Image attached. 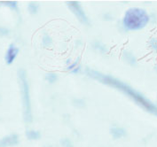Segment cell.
I'll list each match as a JSON object with an SVG mask.
<instances>
[{
  "instance_id": "obj_1",
  "label": "cell",
  "mask_w": 157,
  "mask_h": 147,
  "mask_svg": "<svg viewBox=\"0 0 157 147\" xmlns=\"http://www.w3.org/2000/svg\"><path fill=\"white\" fill-rule=\"evenodd\" d=\"M87 74L90 76L93 77L94 79L100 81L101 83H106V84L109 85L111 87L116 88L117 89L122 91L123 93L127 94L129 97H130L135 102H137L138 105H141V107L143 108H145L146 111L157 115V107L156 105H154L151 101H149L147 99H146L143 95H141L139 92L135 91L134 89H132L131 87H130L129 85L123 83L122 81L115 79L112 76L105 75H103V74H100V73H98L97 71L87 70Z\"/></svg>"
},
{
  "instance_id": "obj_2",
  "label": "cell",
  "mask_w": 157,
  "mask_h": 147,
  "mask_svg": "<svg viewBox=\"0 0 157 147\" xmlns=\"http://www.w3.org/2000/svg\"><path fill=\"white\" fill-rule=\"evenodd\" d=\"M149 15L141 8L133 7L126 11L122 19V24L127 30H138L146 26Z\"/></svg>"
},
{
  "instance_id": "obj_3",
  "label": "cell",
  "mask_w": 157,
  "mask_h": 147,
  "mask_svg": "<svg viewBox=\"0 0 157 147\" xmlns=\"http://www.w3.org/2000/svg\"><path fill=\"white\" fill-rule=\"evenodd\" d=\"M19 78L21 81V95H22V101H23V107H24V115H25V120L27 121H30L32 114H31L29 87V83H28V81H27L26 72L24 70H20Z\"/></svg>"
},
{
  "instance_id": "obj_4",
  "label": "cell",
  "mask_w": 157,
  "mask_h": 147,
  "mask_svg": "<svg viewBox=\"0 0 157 147\" xmlns=\"http://www.w3.org/2000/svg\"><path fill=\"white\" fill-rule=\"evenodd\" d=\"M68 4H69V7L71 9V11L76 14L77 19L82 23L85 24V25H88V24H89V20L87 18L85 13L82 11V8L81 7V5L77 2H75V1L69 2Z\"/></svg>"
},
{
  "instance_id": "obj_5",
  "label": "cell",
  "mask_w": 157,
  "mask_h": 147,
  "mask_svg": "<svg viewBox=\"0 0 157 147\" xmlns=\"http://www.w3.org/2000/svg\"><path fill=\"white\" fill-rule=\"evenodd\" d=\"M19 53V48L16 47L14 44H10L9 47L7 49V52H6V54H5V61L8 65L12 64L15 58L17 57Z\"/></svg>"
},
{
  "instance_id": "obj_6",
  "label": "cell",
  "mask_w": 157,
  "mask_h": 147,
  "mask_svg": "<svg viewBox=\"0 0 157 147\" xmlns=\"http://www.w3.org/2000/svg\"><path fill=\"white\" fill-rule=\"evenodd\" d=\"M17 140H18L17 136H11L5 137L3 140L0 141V147H5L9 144H15V143H17Z\"/></svg>"
},
{
  "instance_id": "obj_7",
  "label": "cell",
  "mask_w": 157,
  "mask_h": 147,
  "mask_svg": "<svg viewBox=\"0 0 157 147\" xmlns=\"http://www.w3.org/2000/svg\"><path fill=\"white\" fill-rule=\"evenodd\" d=\"M111 133L114 137L118 138V137H121V136H122L123 135H124L125 131H124V129H122L121 128H113L111 129Z\"/></svg>"
},
{
  "instance_id": "obj_8",
  "label": "cell",
  "mask_w": 157,
  "mask_h": 147,
  "mask_svg": "<svg viewBox=\"0 0 157 147\" xmlns=\"http://www.w3.org/2000/svg\"><path fill=\"white\" fill-rule=\"evenodd\" d=\"M68 69L69 71H71L72 73H77L80 69V64H79V61H74V62H71V64H69L68 66Z\"/></svg>"
},
{
  "instance_id": "obj_9",
  "label": "cell",
  "mask_w": 157,
  "mask_h": 147,
  "mask_svg": "<svg viewBox=\"0 0 157 147\" xmlns=\"http://www.w3.org/2000/svg\"><path fill=\"white\" fill-rule=\"evenodd\" d=\"M45 79H46L50 83H55V81L58 80V76H57L56 74L51 73V74H48V75L45 76Z\"/></svg>"
},
{
  "instance_id": "obj_10",
  "label": "cell",
  "mask_w": 157,
  "mask_h": 147,
  "mask_svg": "<svg viewBox=\"0 0 157 147\" xmlns=\"http://www.w3.org/2000/svg\"><path fill=\"white\" fill-rule=\"evenodd\" d=\"M27 136L30 138H32V139H37V138H38L40 136V134L37 132V131H34V130H29V131L27 132Z\"/></svg>"
},
{
  "instance_id": "obj_11",
  "label": "cell",
  "mask_w": 157,
  "mask_h": 147,
  "mask_svg": "<svg viewBox=\"0 0 157 147\" xmlns=\"http://www.w3.org/2000/svg\"><path fill=\"white\" fill-rule=\"evenodd\" d=\"M29 10L31 13H36L38 11V5L34 3H30L29 5Z\"/></svg>"
},
{
  "instance_id": "obj_12",
  "label": "cell",
  "mask_w": 157,
  "mask_h": 147,
  "mask_svg": "<svg viewBox=\"0 0 157 147\" xmlns=\"http://www.w3.org/2000/svg\"><path fill=\"white\" fill-rule=\"evenodd\" d=\"M43 44L45 46H48V45H50L52 44V39L48 35H45L44 36V37H43Z\"/></svg>"
},
{
  "instance_id": "obj_13",
  "label": "cell",
  "mask_w": 157,
  "mask_h": 147,
  "mask_svg": "<svg viewBox=\"0 0 157 147\" xmlns=\"http://www.w3.org/2000/svg\"><path fill=\"white\" fill-rule=\"evenodd\" d=\"M149 44H150V47L154 51L157 52V39H155V38L151 39L150 42H149Z\"/></svg>"
},
{
  "instance_id": "obj_14",
  "label": "cell",
  "mask_w": 157,
  "mask_h": 147,
  "mask_svg": "<svg viewBox=\"0 0 157 147\" xmlns=\"http://www.w3.org/2000/svg\"><path fill=\"white\" fill-rule=\"evenodd\" d=\"M4 4L8 5L9 7H11V8H13V9H17V3H16V2H13V1H11V2H4Z\"/></svg>"
},
{
  "instance_id": "obj_15",
  "label": "cell",
  "mask_w": 157,
  "mask_h": 147,
  "mask_svg": "<svg viewBox=\"0 0 157 147\" xmlns=\"http://www.w3.org/2000/svg\"><path fill=\"white\" fill-rule=\"evenodd\" d=\"M156 70H157V67H156Z\"/></svg>"
}]
</instances>
